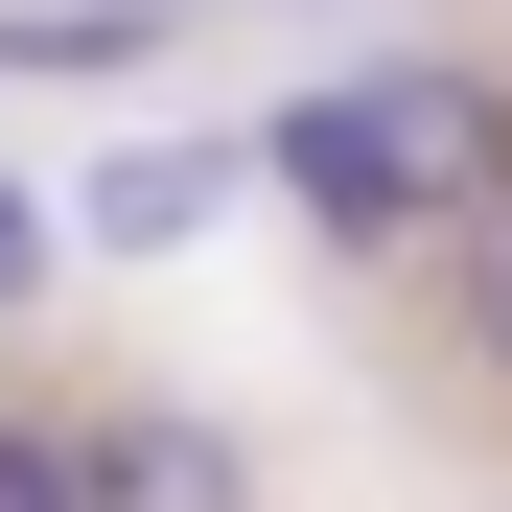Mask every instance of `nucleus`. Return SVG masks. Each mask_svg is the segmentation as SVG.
I'll return each instance as SVG.
<instances>
[{"instance_id": "f257e3e1", "label": "nucleus", "mask_w": 512, "mask_h": 512, "mask_svg": "<svg viewBox=\"0 0 512 512\" xmlns=\"http://www.w3.org/2000/svg\"><path fill=\"white\" fill-rule=\"evenodd\" d=\"M256 187L326 210V233H443L489 187V70H350V94H280L256 117Z\"/></svg>"}, {"instance_id": "f03ea898", "label": "nucleus", "mask_w": 512, "mask_h": 512, "mask_svg": "<svg viewBox=\"0 0 512 512\" xmlns=\"http://www.w3.org/2000/svg\"><path fill=\"white\" fill-rule=\"evenodd\" d=\"M256 187V140H117L94 163V210H70V233H94V256H163V233H210Z\"/></svg>"}, {"instance_id": "7ed1b4c3", "label": "nucleus", "mask_w": 512, "mask_h": 512, "mask_svg": "<svg viewBox=\"0 0 512 512\" xmlns=\"http://www.w3.org/2000/svg\"><path fill=\"white\" fill-rule=\"evenodd\" d=\"M94 466H117V512H256V466L210 419H94Z\"/></svg>"}, {"instance_id": "20e7f679", "label": "nucleus", "mask_w": 512, "mask_h": 512, "mask_svg": "<svg viewBox=\"0 0 512 512\" xmlns=\"http://www.w3.org/2000/svg\"><path fill=\"white\" fill-rule=\"evenodd\" d=\"M443 326L512 373V187H466V210H443Z\"/></svg>"}, {"instance_id": "39448f33", "label": "nucleus", "mask_w": 512, "mask_h": 512, "mask_svg": "<svg viewBox=\"0 0 512 512\" xmlns=\"http://www.w3.org/2000/svg\"><path fill=\"white\" fill-rule=\"evenodd\" d=\"M163 0H0V70H140Z\"/></svg>"}, {"instance_id": "423d86ee", "label": "nucleus", "mask_w": 512, "mask_h": 512, "mask_svg": "<svg viewBox=\"0 0 512 512\" xmlns=\"http://www.w3.org/2000/svg\"><path fill=\"white\" fill-rule=\"evenodd\" d=\"M0 512H117V466H94V419H0Z\"/></svg>"}, {"instance_id": "0eeeda50", "label": "nucleus", "mask_w": 512, "mask_h": 512, "mask_svg": "<svg viewBox=\"0 0 512 512\" xmlns=\"http://www.w3.org/2000/svg\"><path fill=\"white\" fill-rule=\"evenodd\" d=\"M24 280H47V210H24V187H0V303H24Z\"/></svg>"}]
</instances>
